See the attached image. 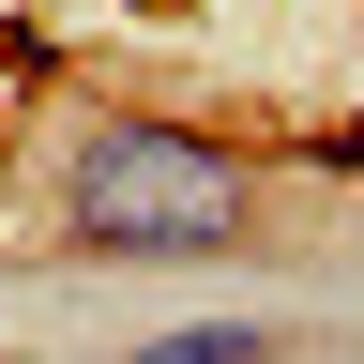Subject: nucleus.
I'll return each mask as SVG.
<instances>
[{"instance_id": "obj_2", "label": "nucleus", "mask_w": 364, "mask_h": 364, "mask_svg": "<svg viewBox=\"0 0 364 364\" xmlns=\"http://www.w3.org/2000/svg\"><path fill=\"white\" fill-rule=\"evenodd\" d=\"M122 364H289V334H273V318H182V334L122 349Z\"/></svg>"}, {"instance_id": "obj_1", "label": "nucleus", "mask_w": 364, "mask_h": 364, "mask_svg": "<svg viewBox=\"0 0 364 364\" xmlns=\"http://www.w3.org/2000/svg\"><path fill=\"white\" fill-rule=\"evenodd\" d=\"M46 198H61L76 258H122V273H198V258L258 243V167L228 152V136L167 122V107H76Z\"/></svg>"}]
</instances>
